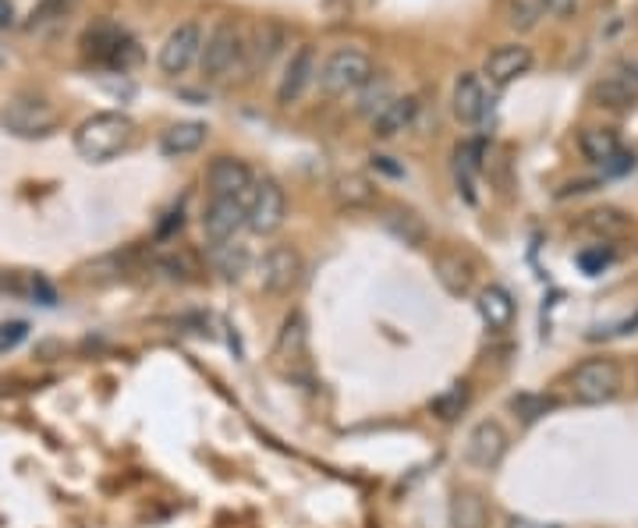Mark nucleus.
Wrapping results in <instances>:
<instances>
[{
    "mask_svg": "<svg viewBox=\"0 0 638 528\" xmlns=\"http://www.w3.org/2000/svg\"><path fill=\"white\" fill-rule=\"evenodd\" d=\"M75 153L86 163H111L135 142V120L121 111H100L75 128Z\"/></svg>",
    "mask_w": 638,
    "mask_h": 528,
    "instance_id": "nucleus-1",
    "label": "nucleus"
},
{
    "mask_svg": "<svg viewBox=\"0 0 638 528\" xmlns=\"http://www.w3.org/2000/svg\"><path fill=\"white\" fill-rule=\"evenodd\" d=\"M373 57L358 47H341L333 50L323 65L316 71V82H319V93L330 96V100H341V96H355L362 85L373 79Z\"/></svg>",
    "mask_w": 638,
    "mask_h": 528,
    "instance_id": "nucleus-2",
    "label": "nucleus"
},
{
    "mask_svg": "<svg viewBox=\"0 0 638 528\" xmlns=\"http://www.w3.org/2000/svg\"><path fill=\"white\" fill-rule=\"evenodd\" d=\"M241 50H246V33L238 28V22L220 19L203 39V54H200L203 79L217 82L224 74H231L241 65Z\"/></svg>",
    "mask_w": 638,
    "mask_h": 528,
    "instance_id": "nucleus-3",
    "label": "nucleus"
},
{
    "mask_svg": "<svg viewBox=\"0 0 638 528\" xmlns=\"http://www.w3.org/2000/svg\"><path fill=\"white\" fill-rule=\"evenodd\" d=\"M620 387H625V372L614 358H585L579 369L571 372V398L579 404H606L620 394Z\"/></svg>",
    "mask_w": 638,
    "mask_h": 528,
    "instance_id": "nucleus-4",
    "label": "nucleus"
},
{
    "mask_svg": "<svg viewBox=\"0 0 638 528\" xmlns=\"http://www.w3.org/2000/svg\"><path fill=\"white\" fill-rule=\"evenodd\" d=\"M82 47H86V57H93L96 65H106V68H132L135 60L143 57L139 43H135L125 28H117L111 22H100L93 25L89 33L82 36Z\"/></svg>",
    "mask_w": 638,
    "mask_h": 528,
    "instance_id": "nucleus-5",
    "label": "nucleus"
},
{
    "mask_svg": "<svg viewBox=\"0 0 638 528\" xmlns=\"http://www.w3.org/2000/svg\"><path fill=\"white\" fill-rule=\"evenodd\" d=\"M203 39H206V28L203 22H181L174 25L171 33H167L163 47L157 54V65L163 74H171V79H178V74H185L192 65H200V54H203Z\"/></svg>",
    "mask_w": 638,
    "mask_h": 528,
    "instance_id": "nucleus-6",
    "label": "nucleus"
},
{
    "mask_svg": "<svg viewBox=\"0 0 638 528\" xmlns=\"http://www.w3.org/2000/svg\"><path fill=\"white\" fill-rule=\"evenodd\" d=\"M287 220V195L277 177H260L249 195V231L270 238L284 228Z\"/></svg>",
    "mask_w": 638,
    "mask_h": 528,
    "instance_id": "nucleus-7",
    "label": "nucleus"
},
{
    "mask_svg": "<svg viewBox=\"0 0 638 528\" xmlns=\"http://www.w3.org/2000/svg\"><path fill=\"white\" fill-rule=\"evenodd\" d=\"M57 111L47 100L36 96H14L4 111H0V125L19 139H39V135H50L57 128Z\"/></svg>",
    "mask_w": 638,
    "mask_h": 528,
    "instance_id": "nucleus-8",
    "label": "nucleus"
},
{
    "mask_svg": "<svg viewBox=\"0 0 638 528\" xmlns=\"http://www.w3.org/2000/svg\"><path fill=\"white\" fill-rule=\"evenodd\" d=\"M241 228H249V199L238 195H213L203 214V234L209 245H227Z\"/></svg>",
    "mask_w": 638,
    "mask_h": 528,
    "instance_id": "nucleus-9",
    "label": "nucleus"
},
{
    "mask_svg": "<svg viewBox=\"0 0 638 528\" xmlns=\"http://www.w3.org/2000/svg\"><path fill=\"white\" fill-rule=\"evenodd\" d=\"M301 255L292 245H273L260 260V284L266 295H292L301 280Z\"/></svg>",
    "mask_w": 638,
    "mask_h": 528,
    "instance_id": "nucleus-10",
    "label": "nucleus"
},
{
    "mask_svg": "<svg viewBox=\"0 0 638 528\" xmlns=\"http://www.w3.org/2000/svg\"><path fill=\"white\" fill-rule=\"evenodd\" d=\"M508 429L500 426L497 418H482L479 426H472V433H468L465 440V461L476 464V469H497L500 461H504L508 455Z\"/></svg>",
    "mask_w": 638,
    "mask_h": 528,
    "instance_id": "nucleus-11",
    "label": "nucleus"
},
{
    "mask_svg": "<svg viewBox=\"0 0 638 528\" xmlns=\"http://www.w3.org/2000/svg\"><path fill=\"white\" fill-rule=\"evenodd\" d=\"M532 65H536V54H532L525 43H504V47H497L490 57H486L482 79H490V85L504 89L511 82H519L522 74H528Z\"/></svg>",
    "mask_w": 638,
    "mask_h": 528,
    "instance_id": "nucleus-12",
    "label": "nucleus"
},
{
    "mask_svg": "<svg viewBox=\"0 0 638 528\" xmlns=\"http://www.w3.org/2000/svg\"><path fill=\"white\" fill-rule=\"evenodd\" d=\"M206 185L213 195H238V199H249L255 174L249 163L238 157H213L206 168Z\"/></svg>",
    "mask_w": 638,
    "mask_h": 528,
    "instance_id": "nucleus-13",
    "label": "nucleus"
},
{
    "mask_svg": "<svg viewBox=\"0 0 638 528\" xmlns=\"http://www.w3.org/2000/svg\"><path fill=\"white\" fill-rule=\"evenodd\" d=\"M284 47V25L281 22H260L252 25V33L246 36V50H241V68L252 79V74H260L270 68V60L281 54Z\"/></svg>",
    "mask_w": 638,
    "mask_h": 528,
    "instance_id": "nucleus-14",
    "label": "nucleus"
},
{
    "mask_svg": "<svg viewBox=\"0 0 638 528\" xmlns=\"http://www.w3.org/2000/svg\"><path fill=\"white\" fill-rule=\"evenodd\" d=\"M316 50L312 47H298L292 57H287L284 65V74L277 82V103L281 107H292L301 96H306V89L316 82Z\"/></svg>",
    "mask_w": 638,
    "mask_h": 528,
    "instance_id": "nucleus-15",
    "label": "nucleus"
},
{
    "mask_svg": "<svg viewBox=\"0 0 638 528\" xmlns=\"http://www.w3.org/2000/svg\"><path fill=\"white\" fill-rule=\"evenodd\" d=\"M451 111L462 125H479L490 111V96H486V85H482V74L476 71H465L458 74L454 82V96H451Z\"/></svg>",
    "mask_w": 638,
    "mask_h": 528,
    "instance_id": "nucleus-16",
    "label": "nucleus"
},
{
    "mask_svg": "<svg viewBox=\"0 0 638 528\" xmlns=\"http://www.w3.org/2000/svg\"><path fill=\"white\" fill-rule=\"evenodd\" d=\"M419 114V96H394L384 111L373 117V135L376 139H398L401 131L415 125Z\"/></svg>",
    "mask_w": 638,
    "mask_h": 528,
    "instance_id": "nucleus-17",
    "label": "nucleus"
},
{
    "mask_svg": "<svg viewBox=\"0 0 638 528\" xmlns=\"http://www.w3.org/2000/svg\"><path fill=\"white\" fill-rule=\"evenodd\" d=\"M206 125L203 120H178L160 135V153L163 157H189L195 149H203L206 142Z\"/></svg>",
    "mask_w": 638,
    "mask_h": 528,
    "instance_id": "nucleus-18",
    "label": "nucleus"
},
{
    "mask_svg": "<svg viewBox=\"0 0 638 528\" xmlns=\"http://www.w3.org/2000/svg\"><path fill=\"white\" fill-rule=\"evenodd\" d=\"M592 100H596V107H606V111H631L638 103V89L620 71H614L592 85Z\"/></svg>",
    "mask_w": 638,
    "mask_h": 528,
    "instance_id": "nucleus-19",
    "label": "nucleus"
},
{
    "mask_svg": "<svg viewBox=\"0 0 638 528\" xmlns=\"http://www.w3.org/2000/svg\"><path fill=\"white\" fill-rule=\"evenodd\" d=\"M384 228L401 241V245H412V249H422L425 241H430V228H425V220L419 214H412V209H401L394 206L387 209L384 217Z\"/></svg>",
    "mask_w": 638,
    "mask_h": 528,
    "instance_id": "nucleus-20",
    "label": "nucleus"
},
{
    "mask_svg": "<svg viewBox=\"0 0 638 528\" xmlns=\"http://www.w3.org/2000/svg\"><path fill=\"white\" fill-rule=\"evenodd\" d=\"M479 315L490 330H508L514 323V298L500 284H490L479 291Z\"/></svg>",
    "mask_w": 638,
    "mask_h": 528,
    "instance_id": "nucleus-21",
    "label": "nucleus"
},
{
    "mask_svg": "<svg viewBox=\"0 0 638 528\" xmlns=\"http://www.w3.org/2000/svg\"><path fill=\"white\" fill-rule=\"evenodd\" d=\"M451 525L454 528H486L490 525V507L476 493V490H462L454 493L451 501Z\"/></svg>",
    "mask_w": 638,
    "mask_h": 528,
    "instance_id": "nucleus-22",
    "label": "nucleus"
},
{
    "mask_svg": "<svg viewBox=\"0 0 638 528\" xmlns=\"http://www.w3.org/2000/svg\"><path fill=\"white\" fill-rule=\"evenodd\" d=\"M579 149H582V157L589 163H600V168H606V163L620 153V139H617L614 128H585L579 135Z\"/></svg>",
    "mask_w": 638,
    "mask_h": 528,
    "instance_id": "nucleus-23",
    "label": "nucleus"
},
{
    "mask_svg": "<svg viewBox=\"0 0 638 528\" xmlns=\"http://www.w3.org/2000/svg\"><path fill=\"white\" fill-rule=\"evenodd\" d=\"M390 100H394V82H390V79H384V74H379V79L373 74V79H369V82L362 85L358 93H355V114L373 120L379 111L387 107Z\"/></svg>",
    "mask_w": 638,
    "mask_h": 528,
    "instance_id": "nucleus-24",
    "label": "nucleus"
},
{
    "mask_svg": "<svg viewBox=\"0 0 638 528\" xmlns=\"http://www.w3.org/2000/svg\"><path fill=\"white\" fill-rule=\"evenodd\" d=\"M546 19L543 0H504V22L514 33H532Z\"/></svg>",
    "mask_w": 638,
    "mask_h": 528,
    "instance_id": "nucleus-25",
    "label": "nucleus"
},
{
    "mask_svg": "<svg viewBox=\"0 0 638 528\" xmlns=\"http://www.w3.org/2000/svg\"><path fill=\"white\" fill-rule=\"evenodd\" d=\"M376 185L366 177V174H341L338 177V199L344 203V206H352V209H358V206H373L376 203Z\"/></svg>",
    "mask_w": 638,
    "mask_h": 528,
    "instance_id": "nucleus-26",
    "label": "nucleus"
},
{
    "mask_svg": "<svg viewBox=\"0 0 638 528\" xmlns=\"http://www.w3.org/2000/svg\"><path fill=\"white\" fill-rule=\"evenodd\" d=\"M479 168H482V146L479 142H462L458 149H454V174H458V188H465L468 199H476L472 177Z\"/></svg>",
    "mask_w": 638,
    "mask_h": 528,
    "instance_id": "nucleus-27",
    "label": "nucleus"
},
{
    "mask_svg": "<svg viewBox=\"0 0 638 528\" xmlns=\"http://www.w3.org/2000/svg\"><path fill=\"white\" fill-rule=\"evenodd\" d=\"M306 341H309V326H306V315L301 312H292L284 320V330H281V341H277V355L281 358H301L306 355Z\"/></svg>",
    "mask_w": 638,
    "mask_h": 528,
    "instance_id": "nucleus-28",
    "label": "nucleus"
},
{
    "mask_svg": "<svg viewBox=\"0 0 638 528\" xmlns=\"http://www.w3.org/2000/svg\"><path fill=\"white\" fill-rule=\"evenodd\" d=\"M213 263H217V269L227 280H238L249 266V252L227 241V245H213Z\"/></svg>",
    "mask_w": 638,
    "mask_h": 528,
    "instance_id": "nucleus-29",
    "label": "nucleus"
},
{
    "mask_svg": "<svg viewBox=\"0 0 638 528\" xmlns=\"http://www.w3.org/2000/svg\"><path fill=\"white\" fill-rule=\"evenodd\" d=\"M440 266V280H444V288L451 295H465L468 291V274L462 266V255H444V260L436 263Z\"/></svg>",
    "mask_w": 638,
    "mask_h": 528,
    "instance_id": "nucleus-30",
    "label": "nucleus"
},
{
    "mask_svg": "<svg viewBox=\"0 0 638 528\" xmlns=\"http://www.w3.org/2000/svg\"><path fill=\"white\" fill-rule=\"evenodd\" d=\"M585 228L596 231V234H620V231H628V220L620 209H592Z\"/></svg>",
    "mask_w": 638,
    "mask_h": 528,
    "instance_id": "nucleus-31",
    "label": "nucleus"
},
{
    "mask_svg": "<svg viewBox=\"0 0 638 528\" xmlns=\"http://www.w3.org/2000/svg\"><path fill=\"white\" fill-rule=\"evenodd\" d=\"M465 404H468V390H465V387H454V390H447L444 398H436V401H433V412H436L440 418H458Z\"/></svg>",
    "mask_w": 638,
    "mask_h": 528,
    "instance_id": "nucleus-32",
    "label": "nucleus"
},
{
    "mask_svg": "<svg viewBox=\"0 0 638 528\" xmlns=\"http://www.w3.org/2000/svg\"><path fill=\"white\" fill-rule=\"evenodd\" d=\"M614 263V252L611 249H603V245H596V249H585V252H579V266L585 269L589 277H596V274H603L606 266Z\"/></svg>",
    "mask_w": 638,
    "mask_h": 528,
    "instance_id": "nucleus-33",
    "label": "nucleus"
},
{
    "mask_svg": "<svg viewBox=\"0 0 638 528\" xmlns=\"http://www.w3.org/2000/svg\"><path fill=\"white\" fill-rule=\"evenodd\" d=\"M550 409H554V401H550V398H532V394L514 398V412H522V418H525V422L546 415Z\"/></svg>",
    "mask_w": 638,
    "mask_h": 528,
    "instance_id": "nucleus-34",
    "label": "nucleus"
},
{
    "mask_svg": "<svg viewBox=\"0 0 638 528\" xmlns=\"http://www.w3.org/2000/svg\"><path fill=\"white\" fill-rule=\"evenodd\" d=\"M65 11H68V0H43V4L33 11V22H29V28H36V25H47V22L65 19Z\"/></svg>",
    "mask_w": 638,
    "mask_h": 528,
    "instance_id": "nucleus-35",
    "label": "nucleus"
},
{
    "mask_svg": "<svg viewBox=\"0 0 638 528\" xmlns=\"http://www.w3.org/2000/svg\"><path fill=\"white\" fill-rule=\"evenodd\" d=\"M543 8H546V14H554L557 22H571L574 14H579L582 0H543Z\"/></svg>",
    "mask_w": 638,
    "mask_h": 528,
    "instance_id": "nucleus-36",
    "label": "nucleus"
},
{
    "mask_svg": "<svg viewBox=\"0 0 638 528\" xmlns=\"http://www.w3.org/2000/svg\"><path fill=\"white\" fill-rule=\"evenodd\" d=\"M29 334V326L25 323H0V355L11 352L14 344H22Z\"/></svg>",
    "mask_w": 638,
    "mask_h": 528,
    "instance_id": "nucleus-37",
    "label": "nucleus"
},
{
    "mask_svg": "<svg viewBox=\"0 0 638 528\" xmlns=\"http://www.w3.org/2000/svg\"><path fill=\"white\" fill-rule=\"evenodd\" d=\"M631 168H635V157H631V153H625V149H620V153H617L611 163H606L603 171H606V174H625V171H631Z\"/></svg>",
    "mask_w": 638,
    "mask_h": 528,
    "instance_id": "nucleus-38",
    "label": "nucleus"
},
{
    "mask_svg": "<svg viewBox=\"0 0 638 528\" xmlns=\"http://www.w3.org/2000/svg\"><path fill=\"white\" fill-rule=\"evenodd\" d=\"M14 25V8L11 0H0V28H11Z\"/></svg>",
    "mask_w": 638,
    "mask_h": 528,
    "instance_id": "nucleus-39",
    "label": "nucleus"
},
{
    "mask_svg": "<svg viewBox=\"0 0 638 528\" xmlns=\"http://www.w3.org/2000/svg\"><path fill=\"white\" fill-rule=\"evenodd\" d=\"M617 71H620V74H625V79H628V82H631V85L638 89V60H625V65H620Z\"/></svg>",
    "mask_w": 638,
    "mask_h": 528,
    "instance_id": "nucleus-40",
    "label": "nucleus"
},
{
    "mask_svg": "<svg viewBox=\"0 0 638 528\" xmlns=\"http://www.w3.org/2000/svg\"><path fill=\"white\" fill-rule=\"evenodd\" d=\"M511 528H557V525H536V521H525V518H511Z\"/></svg>",
    "mask_w": 638,
    "mask_h": 528,
    "instance_id": "nucleus-41",
    "label": "nucleus"
}]
</instances>
